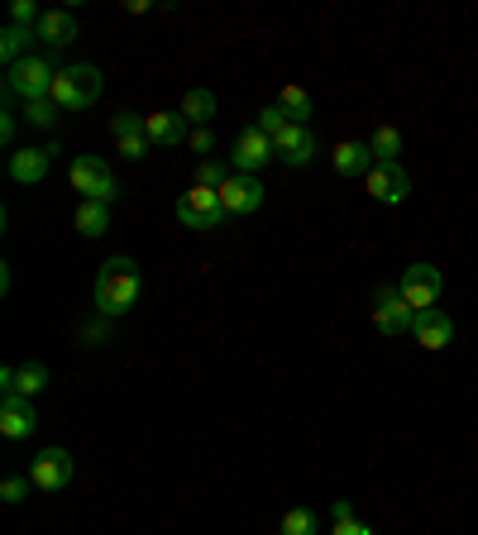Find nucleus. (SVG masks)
Masks as SVG:
<instances>
[{
  "label": "nucleus",
  "mask_w": 478,
  "mask_h": 535,
  "mask_svg": "<svg viewBox=\"0 0 478 535\" xmlns=\"http://www.w3.org/2000/svg\"><path fill=\"white\" fill-rule=\"evenodd\" d=\"M96 311L106 316V321H115V316H125V311H134L139 306V297H144V273H139V263L134 258H106L101 263V273H96Z\"/></svg>",
  "instance_id": "f257e3e1"
},
{
  "label": "nucleus",
  "mask_w": 478,
  "mask_h": 535,
  "mask_svg": "<svg viewBox=\"0 0 478 535\" xmlns=\"http://www.w3.org/2000/svg\"><path fill=\"white\" fill-rule=\"evenodd\" d=\"M53 82H58V67L48 63L44 53H29L15 67H5V96H20L24 106L53 96Z\"/></svg>",
  "instance_id": "f03ea898"
},
{
  "label": "nucleus",
  "mask_w": 478,
  "mask_h": 535,
  "mask_svg": "<svg viewBox=\"0 0 478 535\" xmlns=\"http://www.w3.org/2000/svg\"><path fill=\"white\" fill-rule=\"evenodd\" d=\"M101 101V72L91 63L77 67H58V82H53V106L58 110H87Z\"/></svg>",
  "instance_id": "7ed1b4c3"
},
{
  "label": "nucleus",
  "mask_w": 478,
  "mask_h": 535,
  "mask_svg": "<svg viewBox=\"0 0 478 535\" xmlns=\"http://www.w3.org/2000/svg\"><path fill=\"white\" fill-rule=\"evenodd\" d=\"M67 182H72V192H82V201H101L110 206L115 196H120V182H115V172L106 168V158H96V153H82V158H72V168H67Z\"/></svg>",
  "instance_id": "20e7f679"
},
{
  "label": "nucleus",
  "mask_w": 478,
  "mask_h": 535,
  "mask_svg": "<svg viewBox=\"0 0 478 535\" xmlns=\"http://www.w3.org/2000/svg\"><path fill=\"white\" fill-rule=\"evenodd\" d=\"M397 292L407 297V306H412L416 316H421V311H435V301L445 292V273H440L435 263H412V268L402 273V282H397Z\"/></svg>",
  "instance_id": "39448f33"
},
{
  "label": "nucleus",
  "mask_w": 478,
  "mask_h": 535,
  "mask_svg": "<svg viewBox=\"0 0 478 535\" xmlns=\"http://www.w3.org/2000/svg\"><path fill=\"white\" fill-rule=\"evenodd\" d=\"M416 321V311L407 306V297L397 292V287H378L373 292V330L378 335H388V340H397V335H407Z\"/></svg>",
  "instance_id": "423d86ee"
},
{
  "label": "nucleus",
  "mask_w": 478,
  "mask_h": 535,
  "mask_svg": "<svg viewBox=\"0 0 478 535\" xmlns=\"http://www.w3.org/2000/svg\"><path fill=\"white\" fill-rule=\"evenodd\" d=\"M177 220H182L187 230H220V220H225L220 192H211V187H192V192H182L177 196Z\"/></svg>",
  "instance_id": "0eeeda50"
},
{
  "label": "nucleus",
  "mask_w": 478,
  "mask_h": 535,
  "mask_svg": "<svg viewBox=\"0 0 478 535\" xmlns=\"http://www.w3.org/2000/svg\"><path fill=\"white\" fill-rule=\"evenodd\" d=\"M273 158H278L273 139H268L259 125H249L235 139V149H230V168H235V172H249V177H259V168H263V163H273Z\"/></svg>",
  "instance_id": "6e6552de"
},
{
  "label": "nucleus",
  "mask_w": 478,
  "mask_h": 535,
  "mask_svg": "<svg viewBox=\"0 0 478 535\" xmlns=\"http://www.w3.org/2000/svg\"><path fill=\"white\" fill-rule=\"evenodd\" d=\"M72 473H77V464H72V454L67 450H39V459L29 464V478H34V488L39 493H63L67 483H72Z\"/></svg>",
  "instance_id": "1a4fd4ad"
},
{
  "label": "nucleus",
  "mask_w": 478,
  "mask_h": 535,
  "mask_svg": "<svg viewBox=\"0 0 478 535\" xmlns=\"http://www.w3.org/2000/svg\"><path fill=\"white\" fill-rule=\"evenodd\" d=\"M369 192H373V201H383V206H402V201L412 196V172L402 168V163H373Z\"/></svg>",
  "instance_id": "9d476101"
},
{
  "label": "nucleus",
  "mask_w": 478,
  "mask_h": 535,
  "mask_svg": "<svg viewBox=\"0 0 478 535\" xmlns=\"http://www.w3.org/2000/svg\"><path fill=\"white\" fill-rule=\"evenodd\" d=\"M220 206H225V215H254L263 206V182L249 177V172H235V177L220 187Z\"/></svg>",
  "instance_id": "9b49d317"
},
{
  "label": "nucleus",
  "mask_w": 478,
  "mask_h": 535,
  "mask_svg": "<svg viewBox=\"0 0 478 535\" xmlns=\"http://www.w3.org/2000/svg\"><path fill=\"white\" fill-rule=\"evenodd\" d=\"M34 426H39V411H34L29 397H5L0 402V435L5 440H29Z\"/></svg>",
  "instance_id": "f8f14e48"
},
{
  "label": "nucleus",
  "mask_w": 478,
  "mask_h": 535,
  "mask_svg": "<svg viewBox=\"0 0 478 535\" xmlns=\"http://www.w3.org/2000/svg\"><path fill=\"white\" fill-rule=\"evenodd\" d=\"M273 149H278V158H283L287 168H306L311 158H316V134L306 125H287L278 139H273Z\"/></svg>",
  "instance_id": "ddd939ff"
},
{
  "label": "nucleus",
  "mask_w": 478,
  "mask_h": 535,
  "mask_svg": "<svg viewBox=\"0 0 478 535\" xmlns=\"http://www.w3.org/2000/svg\"><path fill=\"white\" fill-rule=\"evenodd\" d=\"M53 144L48 149H15L10 153V177L20 182V187H34V182H44L48 168H53Z\"/></svg>",
  "instance_id": "4468645a"
},
{
  "label": "nucleus",
  "mask_w": 478,
  "mask_h": 535,
  "mask_svg": "<svg viewBox=\"0 0 478 535\" xmlns=\"http://www.w3.org/2000/svg\"><path fill=\"white\" fill-rule=\"evenodd\" d=\"M412 335H416V344H421V349H445V344L455 340V321H450V316H445V311H421V316H416L412 321Z\"/></svg>",
  "instance_id": "2eb2a0df"
},
{
  "label": "nucleus",
  "mask_w": 478,
  "mask_h": 535,
  "mask_svg": "<svg viewBox=\"0 0 478 535\" xmlns=\"http://www.w3.org/2000/svg\"><path fill=\"white\" fill-rule=\"evenodd\" d=\"M144 134H149V144H158V149H173V144H182V139H192V134H187V120H182V110H153L149 125H144Z\"/></svg>",
  "instance_id": "dca6fc26"
},
{
  "label": "nucleus",
  "mask_w": 478,
  "mask_h": 535,
  "mask_svg": "<svg viewBox=\"0 0 478 535\" xmlns=\"http://www.w3.org/2000/svg\"><path fill=\"white\" fill-rule=\"evenodd\" d=\"M34 34H39L44 48H67V43H77V20L67 10H44V20H39Z\"/></svg>",
  "instance_id": "f3484780"
},
{
  "label": "nucleus",
  "mask_w": 478,
  "mask_h": 535,
  "mask_svg": "<svg viewBox=\"0 0 478 535\" xmlns=\"http://www.w3.org/2000/svg\"><path fill=\"white\" fill-rule=\"evenodd\" d=\"M369 168H373V149L364 139L335 144V172H340V177H369Z\"/></svg>",
  "instance_id": "a211bd4d"
},
{
  "label": "nucleus",
  "mask_w": 478,
  "mask_h": 535,
  "mask_svg": "<svg viewBox=\"0 0 478 535\" xmlns=\"http://www.w3.org/2000/svg\"><path fill=\"white\" fill-rule=\"evenodd\" d=\"M182 120L196 129H206L216 120V91H206V86H192L187 96H182Z\"/></svg>",
  "instance_id": "6ab92c4d"
},
{
  "label": "nucleus",
  "mask_w": 478,
  "mask_h": 535,
  "mask_svg": "<svg viewBox=\"0 0 478 535\" xmlns=\"http://www.w3.org/2000/svg\"><path fill=\"white\" fill-rule=\"evenodd\" d=\"M72 225H77V235L101 239L110 230V206H101V201H82L77 215H72Z\"/></svg>",
  "instance_id": "aec40b11"
},
{
  "label": "nucleus",
  "mask_w": 478,
  "mask_h": 535,
  "mask_svg": "<svg viewBox=\"0 0 478 535\" xmlns=\"http://www.w3.org/2000/svg\"><path fill=\"white\" fill-rule=\"evenodd\" d=\"M29 39H39V34L24 29V24H5V34H0V58H5V67H15L20 58H29Z\"/></svg>",
  "instance_id": "412c9836"
},
{
  "label": "nucleus",
  "mask_w": 478,
  "mask_h": 535,
  "mask_svg": "<svg viewBox=\"0 0 478 535\" xmlns=\"http://www.w3.org/2000/svg\"><path fill=\"white\" fill-rule=\"evenodd\" d=\"M369 149H373V163H402V158H397V153H402V134L392 125H378L369 139Z\"/></svg>",
  "instance_id": "4be33fe9"
},
{
  "label": "nucleus",
  "mask_w": 478,
  "mask_h": 535,
  "mask_svg": "<svg viewBox=\"0 0 478 535\" xmlns=\"http://www.w3.org/2000/svg\"><path fill=\"white\" fill-rule=\"evenodd\" d=\"M44 387H48V368L44 364H24V368H15V392H10V397H29V402H34Z\"/></svg>",
  "instance_id": "5701e85b"
},
{
  "label": "nucleus",
  "mask_w": 478,
  "mask_h": 535,
  "mask_svg": "<svg viewBox=\"0 0 478 535\" xmlns=\"http://www.w3.org/2000/svg\"><path fill=\"white\" fill-rule=\"evenodd\" d=\"M278 106L287 110V120H292V125H306V115H311V96H306L302 86H283Z\"/></svg>",
  "instance_id": "b1692460"
},
{
  "label": "nucleus",
  "mask_w": 478,
  "mask_h": 535,
  "mask_svg": "<svg viewBox=\"0 0 478 535\" xmlns=\"http://www.w3.org/2000/svg\"><path fill=\"white\" fill-rule=\"evenodd\" d=\"M144 125H149V115H134V110H115V115H110V134H115V144H120V139H139Z\"/></svg>",
  "instance_id": "393cba45"
},
{
  "label": "nucleus",
  "mask_w": 478,
  "mask_h": 535,
  "mask_svg": "<svg viewBox=\"0 0 478 535\" xmlns=\"http://www.w3.org/2000/svg\"><path fill=\"white\" fill-rule=\"evenodd\" d=\"M58 115H63V110L53 106V96H44V101H29V106H24V125H34V129H53L58 125Z\"/></svg>",
  "instance_id": "a878e982"
},
{
  "label": "nucleus",
  "mask_w": 478,
  "mask_h": 535,
  "mask_svg": "<svg viewBox=\"0 0 478 535\" xmlns=\"http://www.w3.org/2000/svg\"><path fill=\"white\" fill-rule=\"evenodd\" d=\"M230 177H235V172L225 168V163H216V158H201V163H196V187H211V192H220Z\"/></svg>",
  "instance_id": "bb28decb"
},
{
  "label": "nucleus",
  "mask_w": 478,
  "mask_h": 535,
  "mask_svg": "<svg viewBox=\"0 0 478 535\" xmlns=\"http://www.w3.org/2000/svg\"><path fill=\"white\" fill-rule=\"evenodd\" d=\"M278 535H316V512H311V507H292V512L283 516Z\"/></svg>",
  "instance_id": "cd10ccee"
},
{
  "label": "nucleus",
  "mask_w": 478,
  "mask_h": 535,
  "mask_svg": "<svg viewBox=\"0 0 478 535\" xmlns=\"http://www.w3.org/2000/svg\"><path fill=\"white\" fill-rule=\"evenodd\" d=\"M39 20H44L39 0H15V5H10V24H24V29H39Z\"/></svg>",
  "instance_id": "c85d7f7f"
},
{
  "label": "nucleus",
  "mask_w": 478,
  "mask_h": 535,
  "mask_svg": "<svg viewBox=\"0 0 478 535\" xmlns=\"http://www.w3.org/2000/svg\"><path fill=\"white\" fill-rule=\"evenodd\" d=\"M287 125H292V120H287V110H283V106H268V110H259V129H263V134H268V139H278V134H283Z\"/></svg>",
  "instance_id": "c756f323"
},
{
  "label": "nucleus",
  "mask_w": 478,
  "mask_h": 535,
  "mask_svg": "<svg viewBox=\"0 0 478 535\" xmlns=\"http://www.w3.org/2000/svg\"><path fill=\"white\" fill-rule=\"evenodd\" d=\"M29 488H34V478H5V483H0V502H10V507H15V502L29 497Z\"/></svg>",
  "instance_id": "7c9ffc66"
},
{
  "label": "nucleus",
  "mask_w": 478,
  "mask_h": 535,
  "mask_svg": "<svg viewBox=\"0 0 478 535\" xmlns=\"http://www.w3.org/2000/svg\"><path fill=\"white\" fill-rule=\"evenodd\" d=\"M149 153V134H139V139H120V158H130V163H139Z\"/></svg>",
  "instance_id": "2f4dec72"
},
{
  "label": "nucleus",
  "mask_w": 478,
  "mask_h": 535,
  "mask_svg": "<svg viewBox=\"0 0 478 535\" xmlns=\"http://www.w3.org/2000/svg\"><path fill=\"white\" fill-rule=\"evenodd\" d=\"M15 129H20V115H15V110L5 106V115H0V144H5V149L15 144Z\"/></svg>",
  "instance_id": "473e14b6"
},
{
  "label": "nucleus",
  "mask_w": 478,
  "mask_h": 535,
  "mask_svg": "<svg viewBox=\"0 0 478 535\" xmlns=\"http://www.w3.org/2000/svg\"><path fill=\"white\" fill-rule=\"evenodd\" d=\"M187 149H192V153H211V149H216V134H211V129H192Z\"/></svg>",
  "instance_id": "72a5a7b5"
},
{
  "label": "nucleus",
  "mask_w": 478,
  "mask_h": 535,
  "mask_svg": "<svg viewBox=\"0 0 478 535\" xmlns=\"http://www.w3.org/2000/svg\"><path fill=\"white\" fill-rule=\"evenodd\" d=\"M330 535H373V526H364L359 516H349V521H335V531Z\"/></svg>",
  "instance_id": "f704fd0d"
},
{
  "label": "nucleus",
  "mask_w": 478,
  "mask_h": 535,
  "mask_svg": "<svg viewBox=\"0 0 478 535\" xmlns=\"http://www.w3.org/2000/svg\"><path fill=\"white\" fill-rule=\"evenodd\" d=\"M330 516H335V521H349V516H354V502H349V497H335Z\"/></svg>",
  "instance_id": "c9c22d12"
},
{
  "label": "nucleus",
  "mask_w": 478,
  "mask_h": 535,
  "mask_svg": "<svg viewBox=\"0 0 478 535\" xmlns=\"http://www.w3.org/2000/svg\"><path fill=\"white\" fill-rule=\"evenodd\" d=\"M125 10H130V15H149V10H153V0H130Z\"/></svg>",
  "instance_id": "e433bc0d"
}]
</instances>
